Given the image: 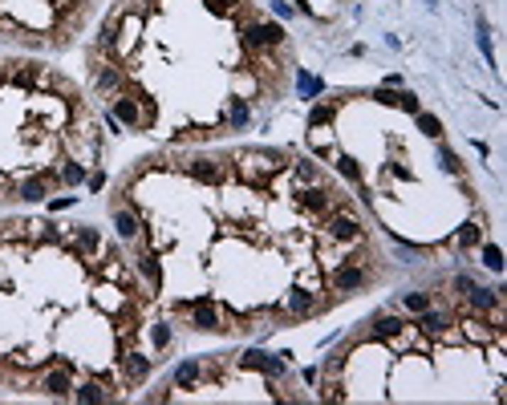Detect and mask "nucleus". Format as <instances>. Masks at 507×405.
I'll list each match as a JSON object with an SVG mask.
<instances>
[{
	"instance_id": "1",
	"label": "nucleus",
	"mask_w": 507,
	"mask_h": 405,
	"mask_svg": "<svg viewBox=\"0 0 507 405\" xmlns=\"http://www.w3.org/2000/svg\"><path fill=\"white\" fill-rule=\"evenodd\" d=\"M240 45L248 53H272L284 45V28L272 25V21H252V25L240 28Z\"/></svg>"
},
{
	"instance_id": "2",
	"label": "nucleus",
	"mask_w": 507,
	"mask_h": 405,
	"mask_svg": "<svg viewBox=\"0 0 507 405\" xmlns=\"http://www.w3.org/2000/svg\"><path fill=\"white\" fill-rule=\"evenodd\" d=\"M325 235L333 239V243H361V239H366V227L353 215V207H341V211H333V215H325Z\"/></svg>"
},
{
	"instance_id": "3",
	"label": "nucleus",
	"mask_w": 507,
	"mask_h": 405,
	"mask_svg": "<svg viewBox=\"0 0 507 405\" xmlns=\"http://www.w3.org/2000/svg\"><path fill=\"white\" fill-rule=\"evenodd\" d=\"M296 207L309 211V215H333V211L349 207V203L341 195H333L325 182H317V187H300V191H296Z\"/></svg>"
},
{
	"instance_id": "4",
	"label": "nucleus",
	"mask_w": 507,
	"mask_h": 405,
	"mask_svg": "<svg viewBox=\"0 0 507 405\" xmlns=\"http://www.w3.org/2000/svg\"><path fill=\"white\" fill-rule=\"evenodd\" d=\"M369 284V267L361 264V260H341L337 267H333V276H329V288L337 296H349L357 292V288H366Z\"/></svg>"
},
{
	"instance_id": "5",
	"label": "nucleus",
	"mask_w": 507,
	"mask_h": 405,
	"mask_svg": "<svg viewBox=\"0 0 507 405\" xmlns=\"http://www.w3.org/2000/svg\"><path fill=\"white\" fill-rule=\"evenodd\" d=\"M179 308H187V312H191V328H199V333H219V328H227L224 316H219V308H215V300H207V296L183 300Z\"/></svg>"
},
{
	"instance_id": "6",
	"label": "nucleus",
	"mask_w": 507,
	"mask_h": 405,
	"mask_svg": "<svg viewBox=\"0 0 507 405\" xmlns=\"http://www.w3.org/2000/svg\"><path fill=\"white\" fill-rule=\"evenodd\" d=\"M183 170L195 182H203V187H219V182L227 179V162H224V158H203V154H199V158H187Z\"/></svg>"
},
{
	"instance_id": "7",
	"label": "nucleus",
	"mask_w": 507,
	"mask_h": 405,
	"mask_svg": "<svg viewBox=\"0 0 507 405\" xmlns=\"http://www.w3.org/2000/svg\"><path fill=\"white\" fill-rule=\"evenodd\" d=\"M110 118L118 122V126H134V130L151 122V113L142 110L138 98H130V94H118V98L110 101Z\"/></svg>"
},
{
	"instance_id": "8",
	"label": "nucleus",
	"mask_w": 507,
	"mask_h": 405,
	"mask_svg": "<svg viewBox=\"0 0 507 405\" xmlns=\"http://www.w3.org/2000/svg\"><path fill=\"white\" fill-rule=\"evenodd\" d=\"M240 369H260V373H268V377H284V353L272 357V353L248 349V353H240Z\"/></svg>"
},
{
	"instance_id": "9",
	"label": "nucleus",
	"mask_w": 507,
	"mask_h": 405,
	"mask_svg": "<svg viewBox=\"0 0 507 405\" xmlns=\"http://www.w3.org/2000/svg\"><path fill=\"white\" fill-rule=\"evenodd\" d=\"M41 70H45V65H33V61L4 65V82L16 85V89H25V94H33V89H37V82H41Z\"/></svg>"
},
{
	"instance_id": "10",
	"label": "nucleus",
	"mask_w": 507,
	"mask_h": 405,
	"mask_svg": "<svg viewBox=\"0 0 507 405\" xmlns=\"http://www.w3.org/2000/svg\"><path fill=\"white\" fill-rule=\"evenodd\" d=\"M463 296H467V308H471L475 316H499V292H491V288H479V284H471Z\"/></svg>"
},
{
	"instance_id": "11",
	"label": "nucleus",
	"mask_w": 507,
	"mask_h": 405,
	"mask_svg": "<svg viewBox=\"0 0 507 405\" xmlns=\"http://www.w3.org/2000/svg\"><path fill=\"white\" fill-rule=\"evenodd\" d=\"M321 308H325V300L317 292H305V288H293L288 300H284V312H288V316H317Z\"/></svg>"
},
{
	"instance_id": "12",
	"label": "nucleus",
	"mask_w": 507,
	"mask_h": 405,
	"mask_svg": "<svg viewBox=\"0 0 507 405\" xmlns=\"http://www.w3.org/2000/svg\"><path fill=\"white\" fill-rule=\"evenodd\" d=\"M41 389L49 393V397H73V373H70V365L61 361L57 369L41 373Z\"/></svg>"
},
{
	"instance_id": "13",
	"label": "nucleus",
	"mask_w": 507,
	"mask_h": 405,
	"mask_svg": "<svg viewBox=\"0 0 507 405\" xmlns=\"http://www.w3.org/2000/svg\"><path fill=\"white\" fill-rule=\"evenodd\" d=\"M118 365H122V377H126L130 385H138V381L151 377V357H142V353H126V357H118Z\"/></svg>"
},
{
	"instance_id": "14",
	"label": "nucleus",
	"mask_w": 507,
	"mask_h": 405,
	"mask_svg": "<svg viewBox=\"0 0 507 405\" xmlns=\"http://www.w3.org/2000/svg\"><path fill=\"white\" fill-rule=\"evenodd\" d=\"M406 333V321L402 316H390V312H381L369 321V336H378V340H394V336Z\"/></svg>"
},
{
	"instance_id": "15",
	"label": "nucleus",
	"mask_w": 507,
	"mask_h": 405,
	"mask_svg": "<svg viewBox=\"0 0 507 405\" xmlns=\"http://www.w3.org/2000/svg\"><path fill=\"white\" fill-rule=\"evenodd\" d=\"M418 328H422L426 336H447V333H451V316L438 312V308L430 304L426 312H418Z\"/></svg>"
},
{
	"instance_id": "16",
	"label": "nucleus",
	"mask_w": 507,
	"mask_h": 405,
	"mask_svg": "<svg viewBox=\"0 0 507 405\" xmlns=\"http://www.w3.org/2000/svg\"><path fill=\"white\" fill-rule=\"evenodd\" d=\"M138 215H134V211L130 207H118V203H114V231H118V239H138Z\"/></svg>"
},
{
	"instance_id": "17",
	"label": "nucleus",
	"mask_w": 507,
	"mask_h": 405,
	"mask_svg": "<svg viewBox=\"0 0 507 405\" xmlns=\"http://www.w3.org/2000/svg\"><path fill=\"white\" fill-rule=\"evenodd\" d=\"M94 82H98V89H122V85H126V73L118 70V65L98 61V65H94Z\"/></svg>"
},
{
	"instance_id": "18",
	"label": "nucleus",
	"mask_w": 507,
	"mask_h": 405,
	"mask_svg": "<svg viewBox=\"0 0 507 405\" xmlns=\"http://www.w3.org/2000/svg\"><path fill=\"white\" fill-rule=\"evenodd\" d=\"M288 170H293L296 187H317V182H325L321 167H317V162H309V158H300V162H288Z\"/></svg>"
},
{
	"instance_id": "19",
	"label": "nucleus",
	"mask_w": 507,
	"mask_h": 405,
	"mask_svg": "<svg viewBox=\"0 0 507 405\" xmlns=\"http://www.w3.org/2000/svg\"><path fill=\"white\" fill-rule=\"evenodd\" d=\"M203 373H207V365H203V361H183L179 369H175V377H170V381H175L179 389H195V381L203 377Z\"/></svg>"
},
{
	"instance_id": "20",
	"label": "nucleus",
	"mask_w": 507,
	"mask_h": 405,
	"mask_svg": "<svg viewBox=\"0 0 507 405\" xmlns=\"http://www.w3.org/2000/svg\"><path fill=\"white\" fill-rule=\"evenodd\" d=\"M248 122H252V106H248V98H231V101H227V126L244 130Z\"/></svg>"
},
{
	"instance_id": "21",
	"label": "nucleus",
	"mask_w": 507,
	"mask_h": 405,
	"mask_svg": "<svg viewBox=\"0 0 507 405\" xmlns=\"http://www.w3.org/2000/svg\"><path fill=\"white\" fill-rule=\"evenodd\" d=\"M138 272H142V279H146V284H151V288H163V267H158V260L151 252H142L138 255Z\"/></svg>"
},
{
	"instance_id": "22",
	"label": "nucleus",
	"mask_w": 507,
	"mask_h": 405,
	"mask_svg": "<svg viewBox=\"0 0 507 405\" xmlns=\"http://www.w3.org/2000/svg\"><path fill=\"white\" fill-rule=\"evenodd\" d=\"M73 248L85 252V255H94L102 248V235L94 231V227H73Z\"/></svg>"
},
{
	"instance_id": "23",
	"label": "nucleus",
	"mask_w": 507,
	"mask_h": 405,
	"mask_svg": "<svg viewBox=\"0 0 507 405\" xmlns=\"http://www.w3.org/2000/svg\"><path fill=\"white\" fill-rule=\"evenodd\" d=\"M73 397H77V401H110L114 389H106L98 381H85V385H73Z\"/></svg>"
},
{
	"instance_id": "24",
	"label": "nucleus",
	"mask_w": 507,
	"mask_h": 405,
	"mask_svg": "<svg viewBox=\"0 0 507 405\" xmlns=\"http://www.w3.org/2000/svg\"><path fill=\"white\" fill-rule=\"evenodd\" d=\"M333 118H337V101H321L309 110V130H325Z\"/></svg>"
},
{
	"instance_id": "25",
	"label": "nucleus",
	"mask_w": 507,
	"mask_h": 405,
	"mask_svg": "<svg viewBox=\"0 0 507 405\" xmlns=\"http://www.w3.org/2000/svg\"><path fill=\"white\" fill-rule=\"evenodd\" d=\"M454 243H459L463 252H471V248H479V243H483V227L475 223V219H471V223H463V227H459V235H454Z\"/></svg>"
},
{
	"instance_id": "26",
	"label": "nucleus",
	"mask_w": 507,
	"mask_h": 405,
	"mask_svg": "<svg viewBox=\"0 0 507 405\" xmlns=\"http://www.w3.org/2000/svg\"><path fill=\"white\" fill-rule=\"evenodd\" d=\"M203 9H207L212 16H240L244 0H203Z\"/></svg>"
},
{
	"instance_id": "27",
	"label": "nucleus",
	"mask_w": 507,
	"mask_h": 405,
	"mask_svg": "<svg viewBox=\"0 0 507 405\" xmlns=\"http://www.w3.org/2000/svg\"><path fill=\"white\" fill-rule=\"evenodd\" d=\"M438 162H442V170H447V174L463 179V162H459V154H454L451 146H438Z\"/></svg>"
},
{
	"instance_id": "28",
	"label": "nucleus",
	"mask_w": 507,
	"mask_h": 405,
	"mask_svg": "<svg viewBox=\"0 0 507 405\" xmlns=\"http://www.w3.org/2000/svg\"><path fill=\"white\" fill-rule=\"evenodd\" d=\"M402 308L418 316V312H426V308H430V296H426V292H406V296H402Z\"/></svg>"
},
{
	"instance_id": "29",
	"label": "nucleus",
	"mask_w": 507,
	"mask_h": 405,
	"mask_svg": "<svg viewBox=\"0 0 507 405\" xmlns=\"http://www.w3.org/2000/svg\"><path fill=\"white\" fill-rule=\"evenodd\" d=\"M418 130H422L426 138H442V122H438L435 113H422V110H418Z\"/></svg>"
},
{
	"instance_id": "30",
	"label": "nucleus",
	"mask_w": 507,
	"mask_h": 405,
	"mask_svg": "<svg viewBox=\"0 0 507 405\" xmlns=\"http://www.w3.org/2000/svg\"><path fill=\"white\" fill-rule=\"evenodd\" d=\"M337 170L353 182V187H361V170H357V162H353L349 154H337Z\"/></svg>"
},
{
	"instance_id": "31",
	"label": "nucleus",
	"mask_w": 507,
	"mask_h": 405,
	"mask_svg": "<svg viewBox=\"0 0 507 405\" xmlns=\"http://www.w3.org/2000/svg\"><path fill=\"white\" fill-rule=\"evenodd\" d=\"M61 182H65V187L85 182V167H82V162H65V167H61Z\"/></svg>"
},
{
	"instance_id": "32",
	"label": "nucleus",
	"mask_w": 507,
	"mask_h": 405,
	"mask_svg": "<svg viewBox=\"0 0 507 405\" xmlns=\"http://www.w3.org/2000/svg\"><path fill=\"white\" fill-rule=\"evenodd\" d=\"M483 264L491 267V272H499V267H503V252H499L495 243H483Z\"/></svg>"
},
{
	"instance_id": "33",
	"label": "nucleus",
	"mask_w": 507,
	"mask_h": 405,
	"mask_svg": "<svg viewBox=\"0 0 507 405\" xmlns=\"http://www.w3.org/2000/svg\"><path fill=\"white\" fill-rule=\"evenodd\" d=\"M151 345H155V349H167L170 345V324H151Z\"/></svg>"
},
{
	"instance_id": "34",
	"label": "nucleus",
	"mask_w": 507,
	"mask_h": 405,
	"mask_svg": "<svg viewBox=\"0 0 507 405\" xmlns=\"http://www.w3.org/2000/svg\"><path fill=\"white\" fill-rule=\"evenodd\" d=\"M374 98H378L381 106H398V98H402V89H390V85H386V89H378Z\"/></svg>"
},
{
	"instance_id": "35",
	"label": "nucleus",
	"mask_w": 507,
	"mask_h": 405,
	"mask_svg": "<svg viewBox=\"0 0 507 405\" xmlns=\"http://www.w3.org/2000/svg\"><path fill=\"white\" fill-rule=\"evenodd\" d=\"M398 110H406V113H418V110H422V106H418V98H414V94H406V89H402V98H398Z\"/></svg>"
},
{
	"instance_id": "36",
	"label": "nucleus",
	"mask_w": 507,
	"mask_h": 405,
	"mask_svg": "<svg viewBox=\"0 0 507 405\" xmlns=\"http://www.w3.org/2000/svg\"><path fill=\"white\" fill-rule=\"evenodd\" d=\"M300 89H305V94H321L325 85L317 82V77H312V73H300Z\"/></svg>"
},
{
	"instance_id": "37",
	"label": "nucleus",
	"mask_w": 507,
	"mask_h": 405,
	"mask_svg": "<svg viewBox=\"0 0 507 405\" xmlns=\"http://www.w3.org/2000/svg\"><path fill=\"white\" fill-rule=\"evenodd\" d=\"M49 207H53V211H65V207H73V195H61V199H53Z\"/></svg>"
},
{
	"instance_id": "38",
	"label": "nucleus",
	"mask_w": 507,
	"mask_h": 405,
	"mask_svg": "<svg viewBox=\"0 0 507 405\" xmlns=\"http://www.w3.org/2000/svg\"><path fill=\"white\" fill-rule=\"evenodd\" d=\"M89 187H94V191H102V187H106V174H102V170H98V174H89Z\"/></svg>"
},
{
	"instance_id": "39",
	"label": "nucleus",
	"mask_w": 507,
	"mask_h": 405,
	"mask_svg": "<svg viewBox=\"0 0 507 405\" xmlns=\"http://www.w3.org/2000/svg\"><path fill=\"white\" fill-rule=\"evenodd\" d=\"M142 4H163V0H142Z\"/></svg>"
},
{
	"instance_id": "40",
	"label": "nucleus",
	"mask_w": 507,
	"mask_h": 405,
	"mask_svg": "<svg viewBox=\"0 0 507 405\" xmlns=\"http://www.w3.org/2000/svg\"><path fill=\"white\" fill-rule=\"evenodd\" d=\"M0 85H4V65H0Z\"/></svg>"
}]
</instances>
